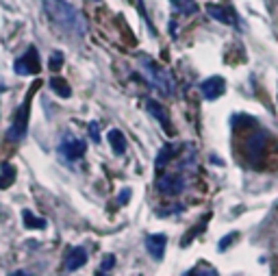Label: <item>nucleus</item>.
<instances>
[{"label":"nucleus","instance_id":"obj_1","mask_svg":"<svg viewBox=\"0 0 278 276\" xmlns=\"http://www.w3.org/2000/svg\"><path fill=\"white\" fill-rule=\"evenodd\" d=\"M42 5H44V13L48 16V20L61 31L70 33L74 37H83L87 33L85 18L68 0H42Z\"/></svg>","mask_w":278,"mask_h":276},{"label":"nucleus","instance_id":"obj_2","mask_svg":"<svg viewBox=\"0 0 278 276\" xmlns=\"http://www.w3.org/2000/svg\"><path fill=\"white\" fill-rule=\"evenodd\" d=\"M139 65H142V74L159 94L165 98L176 96V81L172 76V72L168 68H163L161 63H157L150 57H139Z\"/></svg>","mask_w":278,"mask_h":276},{"label":"nucleus","instance_id":"obj_3","mask_svg":"<svg viewBox=\"0 0 278 276\" xmlns=\"http://www.w3.org/2000/svg\"><path fill=\"white\" fill-rule=\"evenodd\" d=\"M37 87H39V83L31 85V89H29V94H26L24 102L20 104V109L16 111V115H13V122H11V126H9V130H7V142H11V144H18V142H22V140H24V135H26V128H29L31 102H33V96H35Z\"/></svg>","mask_w":278,"mask_h":276},{"label":"nucleus","instance_id":"obj_4","mask_svg":"<svg viewBox=\"0 0 278 276\" xmlns=\"http://www.w3.org/2000/svg\"><path fill=\"white\" fill-rule=\"evenodd\" d=\"M187 187V179L183 176V172H174V174H161L157 179V189L168 198H176L181 196Z\"/></svg>","mask_w":278,"mask_h":276},{"label":"nucleus","instance_id":"obj_5","mask_svg":"<svg viewBox=\"0 0 278 276\" xmlns=\"http://www.w3.org/2000/svg\"><path fill=\"white\" fill-rule=\"evenodd\" d=\"M85 150H87V144L83 140H78V137H74L72 133H65L61 144H59V153L68 161H78L85 155Z\"/></svg>","mask_w":278,"mask_h":276},{"label":"nucleus","instance_id":"obj_6","mask_svg":"<svg viewBox=\"0 0 278 276\" xmlns=\"http://www.w3.org/2000/svg\"><path fill=\"white\" fill-rule=\"evenodd\" d=\"M16 72L20 76H26V74H37L39 72V55H37V48L35 46H31L29 50H26L24 57H20L16 61Z\"/></svg>","mask_w":278,"mask_h":276},{"label":"nucleus","instance_id":"obj_7","mask_svg":"<svg viewBox=\"0 0 278 276\" xmlns=\"http://www.w3.org/2000/svg\"><path fill=\"white\" fill-rule=\"evenodd\" d=\"M144 104H146V109H148V113H150L152 117H155V120H157L159 124H161V128L165 130V133L172 135V120H170L168 109H165L161 102H157L155 98H146Z\"/></svg>","mask_w":278,"mask_h":276},{"label":"nucleus","instance_id":"obj_8","mask_svg":"<svg viewBox=\"0 0 278 276\" xmlns=\"http://www.w3.org/2000/svg\"><path fill=\"white\" fill-rule=\"evenodd\" d=\"M224 91H226V81L222 76H209L200 83V94L204 100H217Z\"/></svg>","mask_w":278,"mask_h":276},{"label":"nucleus","instance_id":"obj_9","mask_svg":"<svg viewBox=\"0 0 278 276\" xmlns=\"http://www.w3.org/2000/svg\"><path fill=\"white\" fill-rule=\"evenodd\" d=\"M207 13L213 20H217L220 24H228V26H235L239 29V22H237V13L230 9V7H224V5H207Z\"/></svg>","mask_w":278,"mask_h":276},{"label":"nucleus","instance_id":"obj_10","mask_svg":"<svg viewBox=\"0 0 278 276\" xmlns=\"http://www.w3.org/2000/svg\"><path fill=\"white\" fill-rule=\"evenodd\" d=\"M87 263V250L83 246H74L70 248L68 254H65V261H63V270L65 272H76L78 267H83Z\"/></svg>","mask_w":278,"mask_h":276},{"label":"nucleus","instance_id":"obj_11","mask_svg":"<svg viewBox=\"0 0 278 276\" xmlns=\"http://www.w3.org/2000/svg\"><path fill=\"white\" fill-rule=\"evenodd\" d=\"M165 246H168V237L163 233H152L146 237V250L155 261H161L165 254Z\"/></svg>","mask_w":278,"mask_h":276},{"label":"nucleus","instance_id":"obj_12","mask_svg":"<svg viewBox=\"0 0 278 276\" xmlns=\"http://www.w3.org/2000/svg\"><path fill=\"white\" fill-rule=\"evenodd\" d=\"M107 140L111 144V150H113V155H124L126 153V137H124V133L120 128H111Z\"/></svg>","mask_w":278,"mask_h":276},{"label":"nucleus","instance_id":"obj_13","mask_svg":"<svg viewBox=\"0 0 278 276\" xmlns=\"http://www.w3.org/2000/svg\"><path fill=\"white\" fill-rule=\"evenodd\" d=\"M174 155H176L174 144H165V146L159 150V155H157V159H155V170H157V172H163L165 166L174 159Z\"/></svg>","mask_w":278,"mask_h":276},{"label":"nucleus","instance_id":"obj_14","mask_svg":"<svg viewBox=\"0 0 278 276\" xmlns=\"http://www.w3.org/2000/svg\"><path fill=\"white\" fill-rule=\"evenodd\" d=\"M16 183V168L11 163H3L0 166V189H9Z\"/></svg>","mask_w":278,"mask_h":276},{"label":"nucleus","instance_id":"obj_15","mask_svg":"<svg viewBox=\"0 0 278 276\" xmlns=\"http://www.w3.org/2000/svg\"><path fill=\"white\" fill-rule=\"evenodd\" d=\"M22 220H24V226L26 228H33V231H42V228H46V220L44 218H37L31 209H24V211H22Z\"/></svg>","mask_w":278,"mask_h":276},{"label":"nucleus","instance_id":"obj_16","mask_svg":"<svg viewBox=\"0 0 278 276\" xmlns=\"http://www.w3.org/2000/svg\"><path fill=\"white\" fill-rule=\"evenodd\" d=\"M50 87H52V91H55L57 96H61V98H70L72 96V89H70L68 81L61 78V76H52L50 78Z\"/></svg>","mask_w":278,"mask_h":276},{"label":"nucleus","instance_id":"obj_17","mask_svg":"<svg viewBox=\"0 0 278 276\" xmlns=\"http://www.w3.org/2000/svg\"><path fill=\"white\" fill-rule=\"evenodd\" d=\"M172 9L176 13H185V16H191V13L198 11V5L194 0H172Z\"/></svg>","mask_w":278,"mask_h":276},{"label":"nucleus","instance_id":"obj_18","mask_svg":"<svg viewBox=\"0 0 278 276\" xmlns=\"http://www.w3.org/2000/svg\"><path fill=\"white\" fill-rule=\"evenodd\" d=\"M61 65H63V55H61V52H59V50H55V52H52V55H50L48 68H50L52 72H59V70H61Z\"/></svg>","mask_w":278,"mask_h":276},{"label":"nucleus","instance_id":"obj_19","mask_svg":"<svg viewBox=\"0 0 278 276\" xmlns=\"http://www.w3.org/2000/svg\"><path fill=\"white\" fill-rule=\"evenodd\" d=\"M113 265H115V254H104L102 265L98 272H109V270H113Z\"/></svg>","mask_w":278,"mask_h":276},{"label":"nucleus","instance_id":"obj_20","mask_svg":"<svg viewBox=\"0 0 278 276\" xmlns=\"http://www.w3.org/2000/svg\"><path fill=\"white\" fill-rule=\"evenodd\" d=\"M189 274H217L213 267H207V265H198L194 270H189Z\"/></svg>","mask_w":278,"mask_h":276},{"label":"nucleus","instance_id":"obj_21","mask_svg":"<svg viewBox=\"0 0 278 276\" xmlns=\"http://www.w3.org/2000/svg\"><path fill=\"white\" fill-rule=\"evenodd\" d=\"M89 137H91L94 142H100V133H98V124H96V122L89 124Z\"/></svg>","mask_w":278,"mask_h":276},{"label":"nucleus","instance_id":"obj_22","mask_svg":"<svg viewBox=\"0 0 278 276\" xmlns=\"http://www.w3.org/2000/svg\"><path fill=\"white\" fill-rule=\"evenodd\" d=\"M94 3H98V0H94Z\"/></svg>","mask_w":278,"mask_h":276}]
</instances>
